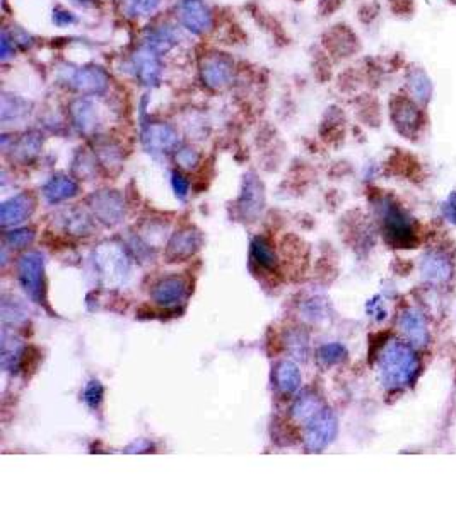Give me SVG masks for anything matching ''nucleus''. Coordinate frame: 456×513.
Returning <instances> with one entry per match:
<instances>
[{
    "label": "nucleus",
    "instance_id": "b1692460",
    "mask_svg": "<svg viewBox=\"0 0 456 513\" xmlns=\"http://www.w3.org/2000/svg\"><path fill=\"white\" fill-rule=\"evenodd\" d=\"M173 188H175L176 195H178L180 199H185V195H187V192H188L187 180H185L182 175L175 173V175H173Z\"/></svg>",
    "mask_w": 456,
    "mask_h": 513
},
{
    "label": "nucleus",
    "instance_id": "a211bd4d",
    "mask_svg": "<svg viewBox=\"0 0 456 513\" xmlns=\"http://www.w3.org/2000/svg\"><path fill=\"white\" fill-rule=\"evenodd\" d=\"M137 67H139V76L142 81H145V84H150L157 77L159 66L156 59L150 57V54H139L137 57Z\"/></svg>",
    "mask_w": 456,
    "mask_h": 513
},
{
    "label": "nucleus",
    "instance_id": "f257e3e1",
    "mask_svg": "<svg viewBox=\"0 0 456 513\" xmlns=\"http://www.w3.org/2000/svg\"><path fill=\"white\" fill-rule=\"evenodd\" d=\"M415 357L410 349L402 344H391L381 360L383 382L388 387H400L414 377Z\"/></svg>",
    "mask_w": 456,
    "mask_h": 513
},
{
    "label": "nucleus",
    "instance_id": "2eb2a0df",
    "mask_svg": "<svg viewBox=\"0 0 456 513\" xmlns=\"http://www.w3.org/2000/svg\"><path fill=\"white\" fill-rule=\"evenodd\" d=\"M229 67L224 66V62H221V60H212V62L207 64V67H204V77H207L210 86L226 84V81L229 79Z\"/></svg>",
    "mask_w": 456,
    "mask_h": 513
},
{
    "label": "nucleus",
    "instance_id": "393cba45",
    "mask_svg": "<svg viewBox=\"0 0 456 513\" xmlns=\"http://www.w3.org/2000/svg\"><path fill=\"white\" fill-rule=\"evenodd\" d=\"M133 9L139 12H150L157 7L159 0H130Z\"/></svg>",
    "mask_w": 456,
    "mask_h": 513
},
{
    "label": "nucleus",
    "instance_id": "ddd939ff",
    "mask_svg": "<svg viewBox=\"0 0 456 513\" xmlns=\"http://www.w3.org/2000/svg\"><path fill=\"white\" fill-rule=\"evenodd\" d=\"M395 122L398 123V127H402V131L405 128H415L417 123H419V111L414 106V103L408 100H400L393 110Z\"/></svg>",
    "mask_w": 456,
    "mask_h": 513
},
{
    "label": "nucleus",
    "instance_id": "4468645a",
    "mask_svg": "<svg viewBox=\"0 0 456 513\" xmlns=\"http://www.w3.org/2000/svg\"><path fill=\"white\" fill-rule=\"evenodd\" d=\"M320 411H321V404L316 395L304 394L303 397L296 400L294 407H292V416H294L298 421H309Z\"/></svg>",
    "mask_w": 456,
    "mask_h": 513
},
{
    "label": "nucleus",
    "instance_id": "f8f14e48",
    "mask_svg": "<svg viewBox=\"0 0 456 513\" xmlns=\"http://www.w3.org/2000/svg\"><path fill=\"white\" fill-rule=\"evenodd\" d=\"M77 192V185L66 176H55L45 187V195L50 202H60L72 197Z\"/></svg>",
    "mask_w": 456,
    "mask_h": 513
},
{
    "label": "nucleus",
    "instance_id": "f3484780",
    "mask_svg": "<svg viewBox=\"0 0 456 513\" xmlns=\"http://www.w3.org/2000/svg\"><path fill=\"white\" fill-rule=\"evenodd\" d=\"M77 83L81 89H89V91H100L105 88L106 77L100 71H83L77 76Z\"/></svg>",
    "mask_w": 456,
    "mask_h": 513
},
{
    "label": "nucleus",
    "instance_id": "1a4fd4ad",
    "mask_svg": "<svg viewBox=\"0 0 456 513\" xmlns=\"http://www.w3.org/2000/svg\"><path fill=\"white\" fill-rule=\"evenodd\" d=\"M94 210H96L98 215H100L101 221L113 224L118 223L120 218H122L123 204L122 200L118 199V195H113V193L106 192L94 197Z\"/></svg>",
    "mask_w": 456,
    "mask_h": 513
},
{
    "label": "nucleus",
    "instance_id": "7ed1b4c3",
    "mask_svg": "<svg viewBox=\"0 0 456 513\" xmlns=\"http://www.w3.org/2000/svg\"><path fill=\"white\" fill-rule=\"evenodd\" d=\"M17 273H19V281L23 284L24 291L31 298L40 301L43 290V257L40 253H24L19 258Z\"/></svg>",
    "mask_w": 456,
    "mask_h": 513
},
{
    "label": "nucleus",
    "instance_id": "39448f33",
    "mask_svg": "<svg viewBox=\"0 0 456 513\" xmlns=\"http://www.w3.org/2000/svg\"><path fill=\"white\" fill-rule=\"evenodd\" d=\"M33 209L34 202L31 197L21 193V195H16L11 200L4 202L2 209H0V221L4 226H14V224L23 223L33 213Z\"/></svg>",
    "mask_w": 456,
    "mask_h": 513
},
{
    "label": "nucleus",
    "instance_id": "dca6fc26",
    "mask_svg": "<svg viewBox=\"0 0 456 513\" xmlns=\"http://www.w3.org/2000/svg\"><path fill=\"white\" fill-rule=\"evenodd\" d=\"M252 253L255 257V260L258 264H261L264 267H269L272 269L275 265V253L274 250L270 248V245L266 243L264 238H255L252 243Z\"/></svg>",
    "mask_w": 456,
    "mask_h": 513
},
{
    "label": "nucleus",
    "instance_id": "20e7f679",
    "mask_svg": "<svg viewBox=\"0 0 456 513\" xmlns=\"http://www.w3.org/2000/svg\"><path fill=\"white\" fill-rule=\"evenodd\" d=\"M187 296V283L182 278H166L156 284L152 291V298L162 307H173Z\"/></svg>",
    "mask_w": 456,
    "mask_h": 513
},
{
    "label": "nucleus",
    "instance_id": "4be33fe9",
    "mask_svg": "<svg viewBox=\"0 0 456 513\" xmlns=\"http://www.w3.org/2000/svg\"><path fill=\"white\" fill-rule=\"evenodd\" d=\"M84 399L86 402L89 404L91 407H98L100 406L101 399H103V387L100 382H91L84 390Z\"/></svg>",
    "mask_w": 456,
    "mask_h": 513
},
{
    "label": "nucleus",
    "instance_id": "9b49d317",
    "mask_svg": "<svg viewBox=\"0 0 456 513\" xmlns=\"http://www.w3.org/2000/svg\"><path fill=\"white\" fill-rule=\"evenodd\" d=\"M275 382H277V387L281 389L284 394H292L299 389L301 385V375L298 366L291 361H284L277 366L275 370Z\"/></svg>",
    "mask_w": 456,
    "mask_h": 513
},
{
    "label": "nucleus",
    "instance_id": "f03ea898",
    "mask_svg": "<svg viewBox=\"0 0 456 513\" xmlns=\"http://www.w3.org/2000/svg\"><path fill=\"white\" fill-rule=\"evenodd\" d=\"M337 433V420L330 411L321 409L315 417L308 421L306 447L309 450H321L328 445Z\"/></svg>",
    "mask_w": 456,
    "mask_h": 513
},
{
    "label": "nucleus",
    "instance_id": "9d476101",
    "mask_svg": "<svg viewBox=\"0 0 456 513\" xmlns=\"http://www.w3.org/2000/svg\"><path fill=\"white\" fill-rule=\"evenodd\" d=\"M145 146L154 151H167L176 144V133L167 125H152L144 137Z\"/></svg>",
    "mask_w": 456,
    "mask_h": 513
},
{
    "label": "nucleus",
    "instance_id": "a878e982",
    "mask_svg": "<svg viewBox=\"0 0 456 513\" xmlns=\"http://www.w3.org/2000/svg\"><path fill=\"white\" fill-rule=\"evenodd\" d=\"M197 159H199V156H197L195 153H192V149H185L178 154V161L182 163L183 166H187V168H190V166L195 165Z\"/></svg>",
    "mask_w": 456,
    "mask_h": 513
},
{
    "label": "nucleus",
    "instance_id": "412c9836",
    "mask_svg": "<svg viewBox=\"0 0 456 513\" xmlns=\"http://www.w3.org/2000/svg\"><path fill=\"white\" fill-rule=\"evenodd\" d=\"M33 231L31 230H17V231H11L7 235V241L12 245V247L17 248H23L28 247L29 243L33 241Z\"/></svg>",
    "mask_w": 456,
    "mask_h": 513
},
{
    "label": "nucleus",
    "instance_id": "0eeeda50",
    "mask_svg": "<svg viewBox=\"0 0 456 513\" xmlns=\"http://www.w3.org/2000/svg\"><path fill=\"white\" fill-rule=\"evenodd\" d=\"M199 245H200L199 233L192 230L180 231L171 238L170 248H167V255L171 258H187L195 253Z\"/></svg>",
    "mask_w": 456,
    "mask_h": 513
},
{
    "label": "nucleus",
    "instance_id": "aec40b11",
    "mask_svg": "<svg viewBox=\"0 0 456 513\" xmlns=\"http://www.w3.org/2000/svg\"><path fill=\"white\" fill-rule=\"evenodd\" d=\"M318 356H320V360L323 361L325 365H333L338 363V361L346 356V349H343L341 344H326V346L320 349Z\"/></svg>",
    "mask_w": 456,
    "mask_h": 513
},
{
    "label": "nucleus",
    "instance_id": "6e6552de",
    "mask_svg": "<svg viewBox=\"0 0 456 513\" xmlns=\"http://www.w3.org/2000/svg\"><path fill=\"white\" fill-rule=\"evenodd\" d=\"M239 204L244 218H248L249 221H253V218H256L258 213L261 210V207H264V191H261V185L255 178H248L244 182V192Z\"/></svg>",
    "mask_w": 456,
    "mask_h": 513
},
{
    "label": "nucleus",
    "instance_id": "6ab92c4d",
    "mask_svg": "<svg viewBox=\"0 0 456 513\" xmlns=\"http://www.w3.org/2000/svg\"><path fill=\"white\" fill-rule=\"evenodd\" d=\"M410 89H412V93L415 94V98H419V100H428V98L431 96V83H429L428 76L420 71H417L415 74H412Z\"/></svg>",
    "mask_w": 456,
    "mask_h": 513
},
{
    "label": "nucleus",
    "instance_id": "5701e85b",
    "mask_svg": "<svg viewBox=\"0 0 456 513\" xmlns=\"http://www.w3.org/2000/svg\"><path fill=\"white\" fill-rule=\"evenodd\" d=\"M403 329H405V332H408V334L412 335L414 339H420V335L424 334V329H423V323H420V318L417 317L415 313H408L405 318H403Z\"/></svg>",
    "mask_w": 456,
    "mask_h": 513
},
{
    "label": "nucleus",
    "instance_id": "423d86ee",
    "mask_svg": "<svg viewBox=\"0 0 456 513\" xmlns=\"http://www.w3.org/2000/svg\"><path fill=\"white\" fill-rule=\"evenodd\" d=\"M180 11H182L183 23L193 31H204L210 26L209 11L199 0H185Z\"/></svg>",
    "mask_w": 456,
    "mask_h": 513
}]
</instances>
